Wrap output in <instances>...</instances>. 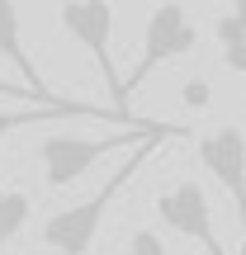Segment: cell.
<instances>
[{"label": "cell", "mask_w": 246, "mask_h": 255, "mask_svg": "<svg viewBox=\"0 0 246 255\" xmlns=\"http://www.w3.org/2000/svg\"><path fill=\"white\" fill-rule=\"evenodd\" d=\"M175 137H180V128H171V123H156L147 137H137V142H133V156H128V161L90 194V199L71 203V208L52 213V218L43 222V246L52 251V255H90L95 237H100V222H104V213H109V203L137 180V170H142L147 156H152L161 142H175Z\"/></svg>", "instance_id": "cell-1"}, {"label": "cell", "mask_w": 246, "mask_h": 255, "mask_svg": "<svg viewBox=\"0 0 246 255\" xmlns=\"http://www.w3.org/2000/svg\"><path fill=\"white\" fill-rule=\"evenodd\" d=\"M152 128H156V123L119 128V132H109V137H66V132L43 137V142H38V161H43L47 189H66V184H76L95 161H104V156H114V151H123V146H133L137 137H147Z\"/></svg>", "instance_id": "cell-2"}, {"label": "cell", "mask_w": 246, "mask_h": 255, "mask_svg": "<svg viewBox=\"0 0 246 255\" xmlns=\"http://www.w3.org/2000/svg\"><path fill=\"white\" fill-rule=\"evenodd\" d=\"M62 33L71 38L76 47H85V52L95 57L100 81H104V90H109L114 109H128L119 66H114V52H109V38H114V5H109V0H62Z\"/></svg>", "instance_id": "cell-3"}, {"label": "cell", "mask_w": 246, "mask_h": 255, "mask_svg": "<svg viewBox=\"0 0 246 255\" xmlns=\"http://www.w3.org/2000/svg\"><path fill=\"white\" fill-rule=\"evenodd\" d=\"M194 47H199V28H194L190 9H185L180 0H161V5L147 14V28H142V57H137L133 76L123 81V95H133L161 62H175V57L194 52Z\"/></svg>", "instance_id": "cell-4"}, {"label": "cell", "mask_w": 246, "mask_h": 255, "mask_svg": "<svg viewBox=\"0 0 246 255\" xmlns=\"http://www.w3.org/2000/svg\"><path fill=\"white\" fill-rule=\"evenodd\" d=\"M156 218H161L175 237L194 241L204 255H228V251H223V241H218V227H213V208H209L204 184L175 180L171 189H161V194H156Z\"/></svg>", "instance_id": "cell-5"}, {"label": "cell", "mask_w": 246, "mask_h": 255, "mask_svg": "<svg viewBox=\"0 0 246 255\" xmlns=\"http://www.w3.org/2000/svg\"><path fill=\"white\" fill-rule=\"evenodd\" d=\"M194 151H199V165L232 194V203H237V213H242V227H246V137L228 123V128L204 132Z\"/></svg>", "instance_id": "cell-6"}, {"label": "cell", "mask_w": 246, "mask_h": 255, "mask_svg": "<svg viewBox=\"0 0 246 255\" xmlns=\"http://www.w3.org/2000/svg\"><path fill=\"white\" fill-rule=\"evenodd\" d=\"M52 119H104L114 128H137V119L128 109H90V104H81V100H66V104H43V109H0V142H5L14 128L52 123Z\"/></svg>", "instance_id": "cell-7"}, {"label": "cell", "mask_w": 246, "mask_h": 255, "mask_svg": "<svg viewBox=\"0 0 246 255\" xmlns=\"http://www.w3.org/2000/svg\"><path fill=\"white\" fill-rule=\"evenodd\" d=\"M0 57H5V62L14 66L19 76H24V85L38 95V100L62 104V95H52V85L43 81V71L33 66V57H28V47H24V33H19V9H14V0H0Z\"/></svg>", "instance_id": "cell-8"}, {"label": "cell", "mask_w": 246, "mask_h": 255, "mask_svg": "<svg viewBox=\"0 0 246 255\" xmlns=\"http://www.w3.org/2000/svg\"><path fill=\"white\" fill-rule=\"evenodd\" d=\"M28 213H33V199H28L24 189H5V184H0V251L24 232Z\"/></svg>", "instance_id": "cell-9"}, {"label": "cell", "mask_w": 246, "mask_h": 255, "mask_svg": "<svg viewBox=\"0 0 246 255\" xmlns=\"http://www.w3.org/2000/svg\"><path fill=\"white\" fill-rule=\"evenodd\" d=\"M123 255H171V251H166V241L156 237L152 227H137L133 237H128V246H123Z\"/></svg>", "instance_id": "cell-10"}, {"label": "cell", "mask_w": 246, "mask_h": 255, "mask_svg": "<svg viewBox=\"0 0 246 255\" xmlns=\"http://www.w3.org/2000/svg\"><path fill=\"white\" fill-rule=\"evenodd\" d=\"M209 100H213V90H209V81H199V76L180 85V104H185V109L199 114V109H209Z\"/></svg>", "instance_id": "cell-11"}, {"label": "cell", "mask_w": 246, "mask_h": 255, "mask_svg": "<svg viewBox=\"0 0 246 255\" xmlns=\"http://www.w3.org/2000/svg\"><path fill=\"white\" fill-rule=\"evenodd\" d=\"M0 95H5V100H33V104H47V100H38L28 85H9V81H0ZM62 104H66V100H62Z\"/></svg>", "instance_id": "cell-12"}]
</instances>
